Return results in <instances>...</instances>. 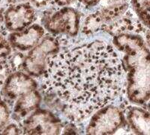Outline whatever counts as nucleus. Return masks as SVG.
<instances>
[{"label":"nucleus","instance_id":"nucleus-18","mask_svg":"<svg viewBox=\"0 0 150 135\" xmlns=\"http://www.w3.org/2000/svg\"><path fill=\"white\" fill-rule=\"evenodd\" d=\"M8 57V62L11 65V68L14 72L20 71L21 69H23V62L25 59V57L23 55V53H17L14 55L11 53Z\"/></svg>","mask_w":150,"mask_h":135},{"label":"nucleus","instance_id":"nucleus-17","mask_svg":"<svg viewBox=\"0 0 150 135\" xmlns=\"http://www.w3.org/2000/svg\"><path fill=\"white\" fill-rule=\"evenodd\" d=\"M10 117V111L0 95V131L6 125Z\"/></svg>","mask_w":150,"mask_h":135},{"label":"nucleus","instance_id":"nucleus-5","mask_svg":"<svg viewBox=\"0 0 150 135\" xmlns=\"http://www.w3.org/2000/svg\"><path fill=\"white\" fill-rule=\"evenodd\" d=\"M21 131L24 134H59L62 125L61 121L51 112L45 110L36 111L22 122Z\"/></svg>","mask_w":150,"mask_h":135},{"label":"nucleus","instance_id":"nucleus-2","mask_svg":"<svg viewBox=\"0 0 150 135\" xmlns=\"http://www.w3.org/2000/svg\"><path fill=\"white\" fill-rule=\"evenodd\" d=\"M112 42L125 53L128 70L127 94L135 104L148 102L150 95V54L149 47L137 34H120L113 36Z\"/></svg>","mask_w":150,"mask_h":135},{"label":"nucleus","instance_id":"nucleus-13","mask_svg":"<svg viewBox=\"0 0 150 135\" xmlns=\"http://www.w3.org/2000/svg\"><path fill=\"white\" fill-rule=\"evenodd\" d=\"M128 2L126 1H122L103 8L101 10H99L98 12L104 25L116 20V19L124 15L128 11Z\"/></svg>","mask_w":150,"mask_h":135},{"label":"nucleus","instance_id":"nucleus-11","mask_svg":"<svg viewBox=\"0 0 150 135\" xmlns=\"http://www.w3.org/2000/svg\"><path fill=\"white\" fill-rule=\"evenodd\" d=\"M127 119L135 133L141 135L149 134L150 117L148 111L142 108L132 107L127 116Z\"/></svg>","mask_w":150,"mask_h":135},{"label":"nucleus","instance_id":"nucleus-3","mask_svg":"<svg viewBox=\"0 0 150 135\" xmlns=\"http://www.w3.org/2000/svg\"><path fill=\"white\" fill-rule=\"evenodd\" d=\"M59 41L53 36L43 38L25 57L23 69L29 75L40 77L47 68L48 59L59 50Z\"/></svg>","mask_w":150,"mask_h":135},{"label":"nucleus","instance_id":"nucleus-14","mask_svg":"<svg viewBox=\"0 0 150 135\" xmlns=\"http://www.w3.org/2000/svg\"><path fill=\"white\" fill-rule=\"evenodd\" d=\"M103 25L104 23L98 11L86 17L83 23L82 33L85 35L93 34L101 30Z\"/></svg>","mask_w":150,"mask_h":135},{"label":"nucleus","instance_id":"nucleus-6","mask_svg":"<svg viewBox=\"0 0 150 135\" xmlns=\"http://www.w3.org/2000/svg\"><path fill=\"white\" fill-rule=\"evenodd\" d=\"M45 23L50 33L75 36L78 33L80 16L73 8L64 7L48 16Z\"/></svg>","mask_w":150,"mask_h":135},{"label":"nucleus","instance_id":"nucleus-22","mask_svg":"<svg viewBox=\"0 0 150 135\" xmlns=\"http://www.w3.org/2000/svg\"><path fill=\"white\" fill-rule=\"evenodd\" d=\"M79 1L87 6H93L98 3L101 0H79Z\"/></svg>","mask_w":150,"mask_h":135},{"label":"nucleus","instance_id":"nucleus-21","mask_svg":"<svg viewBox=\"0 0 150 135\" xmlns=\"http://www.w3.org/2000/svg\"><path fill=\"white\" fill-rule=\"evenodd\" d=\"M50 0H30L31 3L36 8H42L46 6Z\"/></svg>","mask_w":150,"mask_h":135},{"label":"nucleus","instance_id":"nucleus-20","mask_svg":"<svg viewBox=\"0 0 150 135\" xmlns=\"http://www.w3.org/2000/svg\"><path fill=\"white\" fill-rule=\"evenodd\" d=\"M0 132L1 134H20L22 131L21 127H18L15 124H9L7 126L5 125Z\"/></svg>","mask_w":150,"mask_h":135},{"label":"nucleus","instance_id":"nucleus-10","mask_svg":"<svg viewBox=\"0 0 150 135\" xmlns=\"http://www.w3.org/2000/svg\"><path fill=\"white\" fill-rule=\"evenodd\" d=\"M101 30L112 36L125 33L139 34L145 31L141 23L134 18L128 11L116 20L103 25Z\"/></svg>","mask_w":150,"mask_h":135},{"label":"nucleus","instance_id":"nucleus-9","mask_svg":"<svg viewBox=\"0 0 150 135\" xmlns=\"http://www.w3.org/2000/svg\"><path fill=\"white\" fill-rule=\"evenodd\" d=\"M45 35V29L38 24H33L21 32L9 35L8 42L11 47L21 51L33 49L39 43Z\"/></svg>","mask_w":150,"mask_h":135},{"label":"nucleus","instance_id":"nucleus-15","mask_svg":"<svg viewBox=\"0 0 150 135\" xmlns=\"http://www.w3.org/2000/svg\"><path fill=\"white\" fill-rule=\"evenodd\" d=\"M131 4L140 20L146 27H149L150 0H131Z\"/></svg>","mask_w":150,"mask_h":135},{"label":"nucleus","instance_id":"nucleus-7","mask_svg":"<svg viewBox=\"0 0 150 135\" xmlns=\"http://www.w3.org/2000/svg\"><path fill=\"white\" fill-rule=\"evenodd\" d=\"M35 19V11L30 4L13 5L4 13V23L11 32H21L29 27Z\"/></svg>","mask_w":150,"mask_h":135},{"label":"nucleus","instance_id":"nucleus-12","mask_svg":"<svg viewBox=\"0 0 150 135\" xmlns=\"http://www.w3.org/2000/svg\"><path fill=\"white\" fill-rule=\"evenodd\" d=\"M41 101L40 93L36 89L17 98L14 107V114L24 117L39 106Z\"/></svg>","mask_w":150,"mask_h":135},{"label":"nucleus","instance_id":"nucleus-8","mask_svg":"<svg viewBox=\"0 0 150 135\" xmlns=\"http://www.w3.org/2000/svg\"><path fill=\"white\" fill-rule=\"evenodd\" d=\"M37 89V83L28 74L15 71L9 76L3 86L2 90L5 97L11 101Z\"/></svg>","mask_w":150,"mask_h":135},{"label":"nucleus","instance_id":"nucleus-23","mask_svg":"<svg viewBox=\"0 0 150 135\" xmlns=\"http://www.w3.org/2000/svg\"><path fill=\"white\" fill-rule=\"evenodd\" d=\"M76 0H55V2L59 6H65L71 4Z\"/></svg>","mask_w":150,"mask_h":135},{"label":"nucleus","instance_id":"nucleus-25","mask_svg":"<svg viewBox=\"0 0 150 135\" xmlns=\"http://www.w3.org/2000/svg\"><path fill=\"white\" fill-rule=\"evenodd\" d=\"M3 23H4V13L2 9L0 8V29L2 27Z\"/></svg>","mask_w":150,"mask_h":135},{"label":"nucleus","instance_id":"nucleus-19","mask_svg":"<svg viewBox=\"0 0 150 135\" xmlns=\"http://www.w3.org/2000/svg\"><path fill=\"white\" fill-rule=\"evenodd\" d=\"M11 48L8 41L0 35V59L8 57L12 52Z\"/></svg>","mask_w":150,"mask_h":135},{"label":"nucleus","instance_id":"nucleus-16","mask_svg":"<svg viewBox=\"0 0 150 135\" xmlns=\"http://www.w3.org/2000/svg\"><path fill=\"white\" fill-rule=\"evenodd\" d=\"M14 72L8 60H0V88L3 87L9 76Z\"/></svg>","mask_w":150,"mask_h":135},{"label":"nucleus","instance_id":"nucleus-4","mask_svg":"<svg viewBox=\"0 0 150 135\" xmlns=\"http://www.w3.org/2000/svg\"><path fill=\"white\" fill-rule=\"evenodd\" d=\"M101 108L91 119L86 128L87 134H112L124 123V114L120 108L111 105Z\"/></svg>","mask_w":150,"mask_h":135},{"label":"nucleus","instance_id":"nucleus-26","mask_svg":"<svg viewBox=\"0 0 150 135\" xmlns=\"http://www.w3.org/2000/svg\"><path fill=\"white\" fill-rule=\"evenodd\" d=\"M106 2L109 4H112V3H116V2H122V1H125V0H105Z\"/></svg>","mask_w":150,"mask_h":135},{"label":"nucleus","instance_id":"nucleus-24","mask_svg":"<svg viewBox=\"0 0 150 135\" xmlns=\"http://www.w3.org/2000/svg\"><path fill=\"white\" fill-rule=\"evenodd\" d=\"M8 3L11 5H19V4L23 3H27L28 2H30V0H6Z\"/></svg>","mask_w":150,"mask_h":135},{"label":"nucleus","instance_id":"nucleus-1","mask_svg":"<svg viewBox=\"0 0 150 135\" xmlns=\"http://www.w3.org/2000/svg\"><path fill=\"white\" fill-rule=\"evenodd\" d=\"M123 65L111 45L95 41L56 53L41 75L45 93L56 94L78 115L108 105L122 87Z\"/></svg>","mask_w":150,"mask_h":135}]
</instances>
